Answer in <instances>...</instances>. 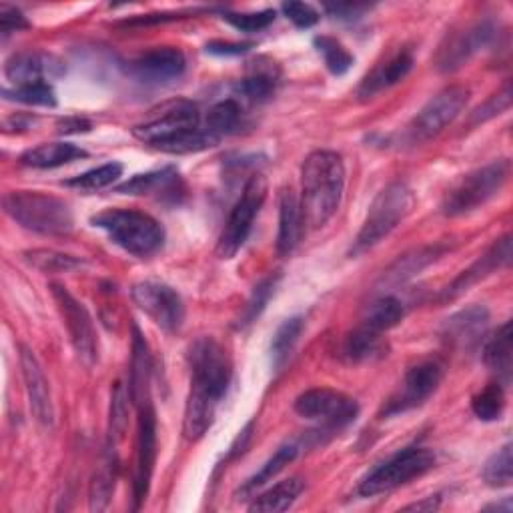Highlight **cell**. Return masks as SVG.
Instances as JSON below:
<instances>
[{
	"label": "cell",
	"mask_w": 513,
	"mask_h": 513,
	"mask_svg": "<svg viewBox=\"0 0 513 513\" xmlns=\"http://www.w3.org/2000/svg\"><path fill=\"white\" fill-rule=\"evenodd\" d=\"M511 165L507 159L493 161L463 175L447 193L441 209L447 217H459L471 213L493 199L509 179Z\"/></svg>",
	"instance_id": "cell-7"
},
{
	"label": "cell",
	"mask_w": 513,
	"mask_h": 513,
	"mask_svg": "<svg viewBox=\"0 0 513 513\" xmlns=\"http://www.w3.org/2000/svg\"><path fill=\"white\" fill-rule=\"evenodd\" d=\"M187 61L179 49H153L131 63V73L145 83H171L185 73Z\"/></svg>",
	"instance_id": "cell-17"
},
{
	"label": "cell",
	"mask_w": 513,
	"mask_h": 513,
	"mask_svg": "<svg viewBox=\"0 0 513 513\" xmlns=\"http://www.w3.org/2000/svg\"><path fill=\"white\" fill-rule=\"evenodd\" d=\"M265 199H267V179L263 175L255 173L245 183L243 193H241L239 201L235 203V207L223 227V233L217 243L219 259H225V261L233 259L241 251Z\"/></svg>",
	"instance_id": "cell-8"
},
{
	"label": "cell",
	"mask_w": 513,
	"mask_h": 513,
	"mask_svg": "<svg viewBox=\"0 0 513 513\" xmlns=\"http://www.w3.org/2000/svg\"><path fill=\"white\" fill-rule=\"evenodd\" d=\"M413 69V57L407 51L397 53L395 57H391L387 63L379 65L371 75H367L359 87V97L361 99H371L377 93L397 85L399 81H403L409 71Z\"/></svg>",
	"instance_id": "cell-22"
},
{
	"label": "cell",
	"mask_w": 513,
	"mask_h": 513,
	"mask_svg": "<svg viewBox=\"0 0 513 513\" xmlns=\"http://www.w3.org/2000/svg\"><path fill=\"white\" fill-rule=\"evenodd\" d=\"M63 65L43 53H17L5 65V77L17 87H27L35 83H47V77L61 75Z\"/></svg>",
	"instance_id": "cell-20"
},
{
	"label": "cell",
	"mask_w": 513,
	"mask_h": 513,
	"mask_svg": "<svg viewBox=\"0 0 513 513\" xmlns=\"http://www.w3.org/2000/svg\"><path fill=\"white\" fill-rule=\"evenodd\" d=\"M275 11H259V13H225L223 19L239 29L241 33H259L275 23Z\"/></svg>",
	"instance_id": "cell-44"
},
{
	"label": "cell",
	"mask_w": 513,
	"mask_h": 513,
	"mask_svg": "<svg viewBox=\"0 0 513 513\" xmlns=\"http://www.w3.org/2000/svg\"><path fill=\"white\" fill-rule=\"evenodd\" d=\"M241 123V107L235 99H227V101H221L217 103L209 115H207V123H205V131L221 141V137L225 135H231L237 131Z\"/></svg>",
	"instance_id": "cell-31"
},
{
	"label": "cell",
	"mask_w": 513,
	"mask_h": 513,
	"mask_svg": "<svg viewBox=\"0 0 513 513\" xmlns=\"http://www.w3.org/2000/svg\"><path fill=\"white\" fill-rule=\"evenodd\" d=\"M481 475L489 487L497 489L511 485V443H505L487 459Z\"/></svg>",
	"instance_id": "cell-35"
},
{
	"label": "cell",
	"mask_w": 513,
	"mask_h": 513,
	"mask_svg": "<svg viewBox=\"0 0 513 513\" xmlns=\"http://www.w3.org/2000/svg\"><path fill=\"white\" fill-rule=\"evenodd\" d=\"M91 125L83 119H67L61 123V133H81V131H89Z\"/></svg>",
	"instance_id": "cell-51"
},
{
	"label": "cell",
	"mask_w": 513,
	"mask_h": 513,
	"mask_svg": "<svg viewBox=\"0 0 513 513\" xmlns=\"http://www.w3.org/2000/svg\"><path fill=\"white\" fill-rule=\"evenodd\" d=\"M303 327H305L303 317H291V319L283 321V325L277 329L273 343H271V357H273L275 369H281L289 361V357L303 333Z\"/></svg>",
	"instance_id": "cell-32"
},
{
	"label": "cell",
	"mask_w": 513,
	"mask_h": 513,
	"mask_svg": "<svg viewBox=\"0 0 513 513\" xmlns=\"http://www.w3.org/2000/svg\"><path fill=\"white\" fill-rule=\"evenodd\" d=\"M27 27H29V23L19 9L9 7V5L0 7V31H3L5 37H9L21 29H27Z\"/></svg>",
	"instance_id": "cell-48"
},
{
	"label": "cell",
	"mask_w": 513,
	"mask_h": 513,
	"mask_svg": "<svg viewBox=\"0 0 513 513\" xmlns=\"http://www.w3.org/2000/svg\"><path fill=\"white\" fill-rule=\"evenodd\" d=\"M295 413L303 419L319 421L327 429H341L355 421L359 405L353 397L341 391L319 387L309 389L295 399Z\"/></svg>",
	"instance_id": "cell-11"
},
{
	"label": "cell",
	"mask_w": 513,
	"mask_h": 513,
	"mask_svg": "<svg viewBox=\"0 0 513 513\" xmlns=\"http://www.w3.org/2000/svg\"><path fill=\"white\" fill-rule=\"evenodd\" d=\"M115 491V463L113 459H109L101 469H97V473L93 475L91 481V509L93 511H103Z\"/></svg>",
	"instance_id": "cell-40"
},
{
	"label": "cell",
	"mask_w": 513,
	"mask_h": 513,
	"mask_svg": "<svg viewBox=\"0 0 513 513\" xmlns=\"http://www.w3.org/2000/svg\"><path fill=\"white\" fill-rule=\"evenodd\" d=\"M109 233L111 241L135 257H151L165 245L163 225L147 213L133 209H109L91 219Z\"/></svg>",
	"instance_id": "cell-5"
},
{
	"label": "cell",
	"mask_w": 513,
	"mask_h": 513,
	"mask_svg": "<svg viewBox=\"0 0 513 513\" xmlns=\"http://www.w3.org/2000/svg\"><path fill=\"white\" fill-rule=\"evenodd\" d=\"M505 407V395H503V385L501 383H491L487 385L481 393H477L471 401V409L475 417L481 421H495L501 417Z\"/></svg>",
	"instance_id": "cell-36"
},
{
	"label": "cell",
	"mask_w": 513,
	"mask_h": 513,
	"mask_svg": "<svg viewBox=\"0 0 513 513\" xmlns=\"http://www.w3.org/2000/svg\"><path fill=\"white\" fill-rule=\"evenodd\" d=\"M25 257L33 267H37L43 273H63V271H71V269H77L83 265V261L73 255H65V253L49 251V249L27 251Z\"/></svg>",
	"instance_id": "cell-39"
},
{
	"label": "cell",
	"mask_w": 513,
	"mask_h": 513,
	"mask_svg": "<svg viewBox=\"0 0 513 513\" xmlns=\"http://www.w3.org/2000/svg\"><path fill=\"white\" fill-rule=\"evenodd\" d=\"M189 361L191 391L185 405L183 435L187 441H199L211 429L217 407L227 395L233 365L227 351L211 337L195 341Z\"/></svg>",
	"instance_id": "cell-1"
},
{
	"label": "cell",
	"mask_w": 513,
	"mask_h": 513,
	"mask_svg": "<svg viewBox=\"0 0 513 513\" xmlns=\"http://www.w3.org/2000/svg\"><path fill=\"white\" fill-rule=\"evenodd\" d=\"M435 465V455L427 447H407L395 453L391 459L375 467L359 485L363 497L393 491L415 477H421Z\"/></svg>",
	"instance_id": "cell-9"
},
{
	"label": "cell",
	"mask_w": 513,
	"mask_h": 513,
	"mask_svg": "<svg viewBox=\"0 0 513 513\" xmlns=\"http://www.w3.org/2000/svg\"><path fill=\"white\" fill-rule=\"evenodd\" d=\"M439 255L437 247H427V249H419L413 255H405L403 259H399L385 275L387 281L393 283H403L409 277H413L415 273H419L423 267H427L431 261H435Z\"/></svg>",
	"instance_id": "cell-34"
},
{
	"label": "cell",
	"mask_w": 513,
	"mask_h": 513,
	"mask_svg": "<svg viewBox=\"0 0 513 513\" xmlns=\"http://www.w3.org/2000/svg\"><path fill=\"white\" fill-rule=\"evenodd\" d=\"M277 281H279V277H277V275H275V277L271 275V277L263 279V281L253 289L251 299L247 301V307H245V311L241 313V319L237 321V327H239V329H243V327L251 325L253 321H257V317L263 313L265 305L269 303V299H271V295H273V291H275V287H277Z\"/></svg>",
	"instance_id": "cell-42"
},
{
	"label": "cell",
	"mask_w": 513,
	"mask_h": 513,
	"mask_svg": "<svg viewBox=\"0 0 513 513\" xmlns=\"http://www.w3.org/2000/svg\"><path fill=\"white\" fill-rule=\"evenodd\" d=\"M305 485L299 477H289L279 481L277 485L269 487L267 491H263L261 495H257L253 499V503L249 505L251 511H259V513H277V511H287L303 493Z\"/></svg>",
	"instance_id": "cell-28"
},
{
	"label": "cell",
	"mask_w": 513,
	"mask_h": 513,
	"mask_svg": "<svg viewBox=\"0 0 513 513\" xmlns=\"http://www.w3.org/2000/svg\"><path fill=\"white\" fill-rule=\"evenodd\" d=\"M413 207L415 195L405 183L395 181L387 185L371 203L365 223L353 243L351 255H361L381 243L393 229H397L407 219Z\"/></svg>",
	"instance_id": "cell-6"
},
{
	"label": "cell",
	"mask_w": 513,
	"mask_h": 513,
	"mask_svg": "<svg viewBox=\"0 0 513 513\" xmlns=\"http://www.w3.org/2000/svg\"><path fill=\"white\" fill-rule=\"evenodd\" d=\"M127 395L123 385H117L115 395H113V403H111V429H109V437L113 441H117L119 437H123L125 429H127Z\"/></svg>",
	"instance_id": "cell-46"
},
{
	"label": "cell",
	"mask_w": 513,
	"mask_h": 513,
	"mask_svg": "<svg viewBox=\"0 0 513 513\" xmlns=\"http://www.w3.org/2000/svg\"><path fill=\"white\" fill-rule=\"evenodd\" d=\"M5 97L9 101L33 105V107H55L57 97L55 89L49 83H35L27 87H17V89H5Z\"/></svg>",
	"instance_id": "cell-41"
},
{
	"label": "cell",
	"mask_w": 513,
	"mask_h": 513,
	"mask_svg": "<svg viewBox=\"0 0 513 513\" xmlns=\"http://www.w3.org/2000/svg\"><path fill=\"white\" fill-rule=\"evenodd\" d=\"M509 105H511V89H509V83H505L503 89H501L497 95H493L487 103L479 105V107L471 113L469 125L475 127V125H479V123H485V121H489V119L501 115L503 111H507Z\"/></svg>",
	"instance_id": "cell-45"
},
{
	"label": "cell",
	"mask_w": 513,
	"mask_h": 513,
	"mask_svg": "<svg viewBox=\"0 0 513 513\" xmlns=\"http://www.w3.org/2000/svg\"><path fill=\"white\" fill-rule=\"evenodd\" d=\"M365 9L367 7H361V5H335V7H329V11L339 15V19H357V13H361Z\"/></svg>",
	"instance_id": "cell-50"
},
{
	"label": "cell",
	"mask_w": 513,
	"mask_h": 513,
	"mask_svg": "<svg viewBox=\"0 0 513 513\" xmlns=\"http://www.w3.org/2000/svg\"><path fill=\"white\" fill-rule=\"evenodd\" d=\"M303 213L301 201L293 189H283L279 197V233H277V251L287 257L295 251L303 233Z\"/></svg>",
	"instance_id": "cell-21"
},
{
	"label": "cell",
	"mask_w": 513,
	"mask_h": 513,
	"mask_svg": "<svg viewBox=\"0 0 513 513\" xmlns=\"http://www.w3.org/2000/svg\"><path fill=\"white\" fill-rule=\"evenodd\" d=\"M281 9L285 17L299 29H311L319 23V13L307 3H285Z\"/></svg>",
	"instance_id": "cell-47"
},
{
	"label": "cell",
	"mask_w": 513,
	"mask_h": 513,
	"mask_svg": "<svg viewBox=\"0 0 513 513\" xmlns=\"http://www.w3.org/2000/svg\"><path fill=\"white\" fill-rule=\"evenodd\" d=\"M85 157H89V153L73 143H47L27 151L21 157V163L33 169H55Z\"/></svg>",
	"instance_id": "cell-25"
},
{
	"label": "cell",
	"mask_w": 513,
	"mask_h": 513,
	"mask_svg": "<svg viewBox=\"0 0 513 513\" xmlns=\"http://www.w3.org/2000/svg\"><path fill=\"white\" fill-rule=\"evenodd\" d=\"M403 317H405L403 303L397 297L385 295V297H381V299H377L369 305V309L365 313V319H363V325L377 331V333H383V331H389L395 325H399V321Z\"/></svg>",
	"instance_id": "cell-30"
},
{
	"label": "cell",
	"mask_w": 513,
	"mask_h": 513,
	"mask_svg": "<svg viewBox=\"0 0 513 513\" xmlns=\"http://www.w3.org/2000/svg\"><path fill=\"white\" fill-rule=\"evenodd\" d=\"M157 459V417L153 405L147 401L139 407V435H137V469H135V509H139L149 493L151 477Z\"/></svg>",
	"instance_id": "cell-16"
},
{
	"label": "cell",
	"mask_w": 513,
	"mask_h": 513,
	"mask_svg": "<svg viewBox=\"0 0 513 513\" xmlns=\"http://www.w3.org/2000/svg\"><path fill=\"white\" fill-rule=\"evenodd\" d=\"M21 369H23V379L27 387V395L31 401V409L35 417L43 425H53L55 421V407H53V397H51V387L49 381L43 373V367L35 353L29 347H21Z\"/></svg>",
	"instance_id": "cell-19"
},
{
	"label": "cell",
	"mask_w": 513,
	"mask_h": 513,
	"mask_svg": "<svg viewBox=\"0 0 513 513\" xmlns=\"http://www.w3.org/2000/svg\"><path fill=\"white\" fill-rule=\"evenodd\" d=\"M443 379V365L435 359L429 361H421L417 365H413L403 379V387L399 391V395H395L387 407H385V415H395V413H403L407 409H413L421 403H425L439 387Z\"/></svg>",
	"instance_id": "cell-14"
},
{
	"label": "cell",
	"mask_w": 513,
	"mask_h": 513,
	"mask_svg": "<svg viewBox=\"0 0 513 513\" xmlns=\"http://www.w3.org/2000/svg\"><path fill=\"white\" fill-rule=\"evenodd\" d=\"M489 321V311L483 305L461 309L445 323V335L455 345H471L483 335Z\"/></svg>",
	"instance_id": "cell-23"
},
{
	"label": "cell",
	"mask_w": 513,
	"mask_h": 513,
	"mask_svg": "<svg viewBox=\"0 0 513 513\" xmlns=\"http://www.w3.org/2000/svg\"><path fill=\"white\" fill-rule=\"evenodd\" d=\"M469 97V89L461 85H453L439 91L409 123L405 133L407 141L411 145H421L437 137L447 125H451L459 117Z\"/></svg>",
	"instance_id": "cell-10"
},
{
	"label": "cell",
	"mask_w": 513,
	"mask_h": 513,
	"mask_svg": "<svg viewBox=\"0 0 513 513\" xmlns=\"http://www.w3.org/2000/svg\"><path fill=\"white\" fill-rule=\"evenodd\" d=\"M345 165L335 151H315L301 167V213L309 229L325 227L341 205Z\"/></svg>",
	"instance_id": "cell-3"
},
{
	"label": "cell",
	"mask_w": 513,
	"mask_h": 513,
	"mask_svg": "<svg viewBox=\"0 0 513 513\" xmlns=\"http://www.w3.org/2000/svg\"><path fill=\"white\" fill-rule=\"evenodd\" d=\"M51 289H53V297L59 305L63 319H65V325L69 329V335H71V341H73V347H75L79 359L91 367L97 361L99 343H97V333H95V325H93L89 311L65 287L53 285Z\"/></svg>",
	"instance_id": "cell-13"
},
{
	"label": "cell",
	"mask_w": 513,
	"mask_h": 513,
	"mask_svg": "<svg viewBox=\"0 0 513 513\" xmlns=\"http://www.w3.org/2000/svg\"><path fill=\"white\" fill-rule=\"evenodd\" d=\"M437 507V499L433 501V497H429L427 501H421V503H413V505H407L405 509H417V511H421V509H435Z\"/></svg>",
	"instance_id": "cell-52"
},
{
	"label": "cell",
	"mask_w": 513,
	"mask_h": 513,
	"mask_svg": "<svg viewBox=\"0 0 513 513\" xmlns=\"http://www.w3.org/2000/svg\"><path fill=\"white\" fill-rule=\"evenodd\" d=\"M133 135L141 143L171 155L199 153L219 143L205 131V127L201 129L199 107L185 99L165 105L159 115L137 125Z\"/></svg>",
	"instance_id": "cell-2"
},
{
	"label": "cell",
	"mask_w": 513,
	"mask_h": 513,
	"mask_svg": "<svg viewBox=\"0 0 513 513\" xmlns=\"http://www.w3.org/2000/svg\"><path fill=\"white\" fill-rule=\"evenodd\" d=\"M133 301L161 329L175 333L183 327L185 305L181 295L173 287L159 281L137 283L133 287Z\"/></svg>",
	"instance_id": "cell-12"
},
{
	"label": "cell",
	"mask_w": 513,
	"mask_h": 513,
	"mask_svg": "<svg viewBox=\"0 0 513 513\" xmlns=\"http://www.w3.org/2000/svg\"><path fill=\"white\" fill-rule=\"evenodd\" d=\"M251 47L253 45H247V43H221V41H215V43L207 45V51L213 53V55H243Z\"/></svg>",
	"instance_id": "cell-49"
},
{
	"label": "cell",
	"mask_w": 513,
	"mask_h": 513,
	"mask_svg": "<svg viewBox=\"0 0 513 513\" xmlns=\"http://www.w3.org/2000/svg\"><path fill=\"white\" fill-rule=\"evenodd\" d=\"M297 445H283L277 449V453L241 487V495H247V493H253L255 489L263 487L267 481H271L285 465H289L295 457H297Z\"/></svg>",
	"instance_id": "cell-33"
},
{
	"label": "cell",
	"mask_w": 513,
	"mask_h": 513,
	"mask_svg": "<svg viewBox=\"0 0 513 513\" xmlns=\"http://www.w3.org/2000/svg\"><path fill=\"white\" fill-rule=\"evenodd\" d=\"M509 261H511V235H503L501 239H497L491 245V249L483 257H479L467 271H463L451 283V287H447L443 291V301H451V299L463 295L471 285L489 277L493 271L507 267Z\"/></svg>",
	"instance_id": "cell-18"
},
{
	"label": "cell",
	"mask_w": 513,
	"mask_h": 513,
	"mask_svg": "<svg viewBox=\"0 0 513 513\" xmlns=\"http://www.w3.org/2000/svg\"><path fill=\"white\" fill-rule=\"evenodd\" d=\"M3 205L11 219L33 233L65 237L75 229L73 211L59 197L41 191H11Z\"/></svg>",
	"instance_id": "cell-4"
},
{
	"label": "cell",
	"mask_w": 513,
	"mask_h": 513,
	"mask_svg": "<svg viewBox=\"0 0 513 513\" xmlns=\"http://www.w3.org/2000/svg\"><path fill=\"white\" fill-rule=\"evenodd\" d=\"M383 351L381 333L365 327L363 323L345 337L343 357L349 363H365L379 357Z\"/></svg>",
	"instance_id": "cell-29"
},
{
	"label": "cell",
	"mask_w": 513,
	"mask_h": 513,
	"mask_svg": "<svg viewBox=\"0 0 513 513\" xmlns=\"http://www.w3.org/2000/svg\"><path fill=\"white\" fill-rule=\"evenodd\" d=\"M315 47H317L319 55L323 57L325 67L335 77H341V75H345L351 69L353 55L339 41H335L331 37H317L315 39Z\"/></svg>",
	"instance_id": "cell-37"
},
{
	"label": "cell",
	"mask_w": 513,
	"mask_h": 513,
	"mask_svg": "<svg viewBox=\"0 0 513 513\" xmlns=\"http://www.w3.org/2000/svg\"><path fill=\"white\" fill-rule=\"evenodd\" d=\"M495 35H497V29L489 19L473 23L465 31L447 39V43L441 47L437 55V69L441 73H453L461 69L475 53L491 45Z\"/></svg>",
	"instance_id": "cell-15"
},
{
	"label": "cell",
	"mask_w": 513,
	"mask_h": 513,
	"mask_svg": "<svg viewBox=\"0 0 513 513\" xmlns=\"http://www.w3.org/2000/svg\"><path fill=\"white\" fill-rule=\"evenodd\" d=\"M123 175V165L121 163H107L99 169H93V171H87L79 177H73L71 181H67L69 187H75V189H83V191H99V189H105L113 183H117Z\"/></svg>",
	"instance_id": "cell-38"
},
{
	"label": "cell",
	"mask_w": 513,
	"mask_h": 513,
	"mask_svg": "<svg viewBox=\"0 0 513 513\" xmlns=\"http://www.w3.org/2000/svg\"><path fill=\"white\" fill-rule=\"evenodd\" d=\"M179 173L173 167H167L163 171L147 173V175H137L131 181L123 183L117 187L119 193L125 195H173L177 197L179 193Z\"/></svg>",
	"instance_id": "cell-27"
},
{
	"label": "cell",
	"mask_w": 513,
	"mask_h": 513,
	"mask_svg": "<svg viewBox=\"0 0 513 513\" xmlns=\"http://www.w3.org/2000/svg\"><path fill=\"white\" fill-rule=\"evenodd\" d=\"M151 353L137 325H133V361H131V399L137 407L149 401Z\"/></svg>",
	"instance_id": "cell-24"
},
{
	"label": "cell",
	"mask_w": 513,
	"mask_h": 513,
	"mask_svg": "<svg viewBox=\"0 0 513 513\" xmlns=\"http://www.w3.org/2000/svg\"><path fill=\"white\" fill-rule=\"evenodd\" d=\"M275 85H277V75L273 71L257 69L239 83L237 91L251 101H267L275 93Z\"/></svg>",
	"instance_id": "cell-43"
},
{
	"label": "cell",
	"mask_w": 513,
	"mask_h": 513,
	"mask_svg": "<svg viewBox=\"0 0 513 513\" xmlns=\"http://www.w3.org/2000/svg\"><path fill=\"white\" fill-rule=\"evenodd\" d=\"M511 351H513V337H511V323H503L497 333L487 341L483 349L485 365L497 375V383L507 385L511 379Z\"/></svg>",
	"instance_id": "cell-26"
}]
</instances>
